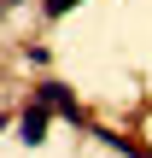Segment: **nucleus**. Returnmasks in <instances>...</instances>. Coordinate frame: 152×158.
I'll use <instances>...</instances> for the list:
<instances>
[{"mask_svg": "<svg viewBox=\"0 0 152 158\" xmlns=\"http://www.w3.org/2000/svg\"><path fill=\"white\" fill-rule=\"evenodd\" d=\"M35 106H41V111H59V117H70V123H82V106H76V94H70L64 82H41V88H35Z\"/></svg>", "mask_w": 152, "mask_h": 158, "instance_id": "f257e3e1", "label": "nucleus"}, {"mask_svg": "<svg viewBox=\"0 0 152 158\" xmlns=\"http://www.w3.org/2000/svg\"><path fill=\"white\" fill-rule=\"evenodd\" d=\"M18 141H23V147H41V141H47V111H41V106H29V111L18 117Z\"/></svg>", "mask_w": 152, "mask_h": 158, "instance_id": "f03ea898", "label": "nucleus"}, {"mask_svg": "<svg viewBox=\"0 0 152 158\" xmlns=\"http://www.w3.org/2000/svg\"><path fill=\"white\" fill-rule=\"evenodd\" d=\"M70 6H76V0H47V18H64Z\"/></svg>", "mask_w": 152, "mask_h": 158, "instance_id": "7ed1b4c3", "label": "nucleus"}, {"mask_svg": "<svg viewBox=\"0 0 152 158\" xmlns=\"http://www.w3.org/2000/svg\"><path fill=\"white\" fill-rule=\"evenodd\" d=\"M6 6H18V0H0V12H6Z\"/></svg>", "mask_w": 152, "mask_h": 158, "instance_id": "20e7f679", "label": "nucleus"}]
</instances>
